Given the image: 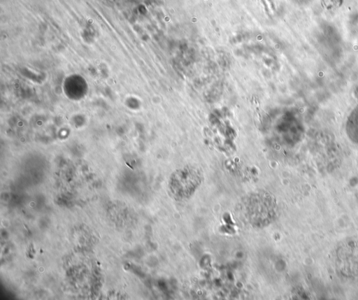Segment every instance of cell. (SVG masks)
<instances>
[{
	"instance_id": "6da1fadb",
	"label": "cell",
	"mask_w": 358,
	"mask_h": 300,
	"mask_svg": "<svg viewBox=\"0 0 358 300\" xmlns=\"http://www.w3.org/2000/svg\"><path fill=\"white\" fill-rule=\"evenodd\" d=\"M275 201L267 194H254L243 202V211L249 222L254 226L268 224L275 215Z\"/></svg>"
},
{
	"instance_id": "7a4b0ae2",
	"label": "cell",
	"mask_w": 358,
	"mask_h": 300,
	"mask_svg": "<svg viewBox=\"0 0 358 300\" xmlns=\"http://www.w3.org/2000/svg\"><path fill=\"white\" fill-rule=\"evenodd\" d=\"M199 183V177L192 170H183L177 173L171 185L173 197L183 200L191 197Z\"/></svg>"
}]
</instances>
